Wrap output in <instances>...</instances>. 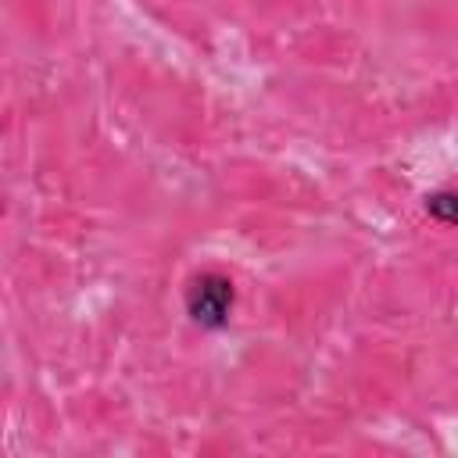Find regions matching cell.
Instances as JSON below:
<instances>
[{
	"label": "cell",
	"mask_w": 458,
	"mask_h": 458,
	"mask_svg": "<svg viewBox=\"0 0 458 458\" xmlns=\"http://www.w3.org/2000/svg\"><path fill=\"white\" fill-rule=\"evenodd\" d=\"M422 211L433 222L458 229V190H433V193H426L422 197Z\"/></svg>",
	"instance_id": "obj_2"
},
{
	"label": "cell",
	"mask_w": 458,
	"mask_h": 458,
	"mask_svg": "<svg viewBox=\"0 0 458 458\" xmlns=\"http://www.w3.org/2000/svg\"><path fill=\"white\" fill-rule=\"evenodd\" d=\"M182 308L200 333H222L236 308V283L218 268L193 272L182 290Z\"/></svg>",
	"instance_id": "obj_1"
}]
</instances>
